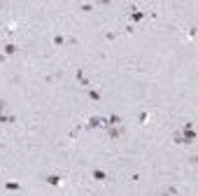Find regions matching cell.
Masks as SVG:
<instances>
[{
    "label": "cell",
    "mask_w": 198,
    "mask_h": 196,
    "mask_svg": "<svg viewBox=\"0 0 198 196\" xmlns=\"http://www.w3.org/2000/svg\"><path fill=\"white\" fill-rule=\"evenodd\" d=\"M96 126H107L105 117H89V129H96Z\"/></svg>",
    "instance_id": "1"
},
{
    "label": "cell",
    "mask_w": 198,
    "mask_h": 196,
    "mask_svg": "<svg viewBox=\"0 0 198 196\" xmlns=\"http://www.w3.org/2000/svg\"><path fill=\"white\" fill-rule=\"evenodd\" d=\"M47 182L51 184V187H56V184H61V175H49Z\"/></svg>",
    "instance_id": "2"
},
{
    "label": "cell",
    "mask_w": 198,
    "mask_h": 196,
    "mask_svg": "<svg viewBox=\"0 0 198 196\" xmlns=\"http://www.w3.org/2000/svg\"><path fill=\"white\" fill-rule=\"evenodd\" d=\"M5 54H7V56H14V54H17V45H5Z\"/></svg>",
    "instance_id": "3"
},
{
    "label": "cell",
    "mask_w": 198,
    "mask_h": 196,
    "mask_svg": "<svg viewBox=\"0 0 198 196\" xmlns=\"http://www.w3.org/2000/svg\"><path fill=\"white\" fill-rule=\"evenodd\" d=\"M110 135H112V138L121 135V126H110Z\"/></svg>",
    "instance_id": "4"
},
{
    "label": "cell",
    "mask_w": 198,
    "mask_h": 196,
    "mask_svg": "<svg viewBox=\"0 0 198 196\" xmlns=\"http://www.w3.org/2000/svg\"><path fill=\"white\" fill-rule=\"evenodd\" d=\"M14 117H5V115H0V124H14Z\"/></svg>",
    "instance_id": "5"
},
{
    "label": "cell",
    "mask_w": 198,
    "mask_h": 196,
    "mask_svg": "<svg viewBox=\"0 0 198 196\" xmlns=\"http://www.w3.org/2000/svg\"><path fill=\"white\" fill-rule=\"evenodd\" d=\"M142 17H145V12H135V9L131 12V19H133V21H140Z\"/></svg>",
    "instance_id": "6"
},
{
    "label": "cell",
    "mask_w": 198,
    "mask_h": 196,
    "mask_svg": "<svg viewBox=\"0 0 198 196\" xmlns=\"http://www.w3.org/2000/svg\"><path fill=\"white\" fill-rule=\"evenodd\" d=\"M93 178H96V180H105V178H107V175H105V173H103V170H93Z\"/></svg>",
    "instance_id": "7"
},
{
    "label": "cell",
    "mask_w": 198,
    "mask_h": 196,
    "mask_svg": "<svg viewBox=\"0 0 198 196\" xmlns=\"http://www.w3.org/2000/svg\"><path fill=\"white\" fill-rule=\"evenodd\" d=\"M5 187H7V189H12V192H14V189H19V187H21V184H19V182H7V184H5Z\"/></svg>",
    "instance_id": "8"
},
{
    "label": "cell",
    "mask_w": 198,
    "mask_h": 196,
    "mask_svg": "<svg viewBox=\"0 0 198 196\" xmlns=\"http://www.w3.org/2000/svg\"><path fill=\"white\" fill-rule=\"evenodd\" d=\"M175 194H177L175 187H170V189H166V192H163V196H175Z\"/></svg>",
    "instance_id": "9"
},
{
    "label": "cell",
    "mask_w": 198,
    "mask_h": 196,
    "mask_svg": "<svg viewBox=\"0 0 198 196\" xmlns=\"http://www.w3.org/2000/svg\"><path fill=\"white\" fill-rule=\"evenodd\" d=\"M89 96H91L93 100H98V98H100V91H93V89H91V91H89Z\"/></svg>",
    "instance_id": "10"
},
{
    "label": "cell",
    "mask_w": 198,
    "mask_h": 196,
    "mask_svg": "<svg viewBox=\"0 0 198 196\" xmlns=\"http://www.w3.org/2000/svg\"><path fill=\"white\" fill-rule=\"evenodd\" d=\"M2 107H5V103H2V100H0V110H2Z\"/></svg>",
    "instance_id": "11"
},
{
    "label": "cell",
    "mask_w": 198,
    "mask_h": 196,
    "mask_svg": "<svg viewBox=\"0 0 198 196\" xmlns=\"http://www.w3.org/2000/svg\"><path fill=\"white\" fill-rule=\"evenodd\" d=\"M0 145H2V143H0Z\"/></svg>",
    "instance_id": "12"
}]
</instances>
